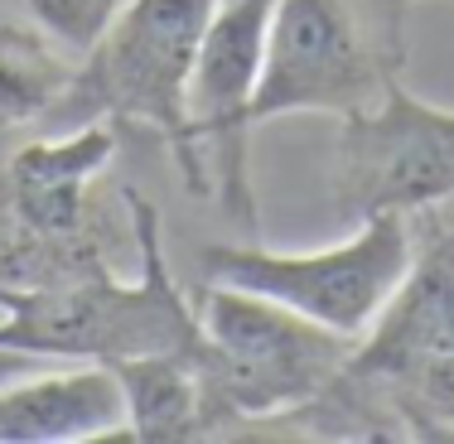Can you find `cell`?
I'll use <instances>...</instances> for the list:
<instances>
[{"label":"cell","instance_id":"obj_9","mask_svg":"<svg viewBox=\"0 0 454 444\" xmlns=\"http://www.w3.org/2000/svg\"><path fill=\"white\" fill-rule=\"evenodd\" d=\"M126 440V396L112 367L59 362L0 386V444H112Z\"/></svg>","mask_w":454,"mask_h":444},{"label":"cell","instance_id":"obj_11","mask_svg":"<svg viewBox=\"0 0 454 444\" xmlns=\"http://www.w3.org/2000/svg\"><path fill=\"white\" fill-rule=\"evenodd\" d=\"M126 396V440L131 444H189L223 430L213 396L203 386L199 357L140 353L106 362Z\"/></svg>","mask_w":454,"mask_h":444},{"label":"cell","instance_id":"obj_13","mask_svg":"<svg viewBox=\"0 0 454 444\" xmlns=\"http://www.w3.org/2000/svg\"><path fill=\"white\" fill-rule=\"evenodd\" d=\"M25 5H29V15L39 19L44 35H53L63 49L82 53L121 0H25Z\"/></svg>","mask_w":454,"mask_h":444},{"label":"cell","instance_id":"obj_8","mask_svg":"<svg viewBox=\"0 0 454 444\" xmlns=\"http://www.w3.org/2000/svg\"><path fill=\"white\" fill-rule=\"evenodd\" d=\"M276 0H218L199 44L189 82L193 145L208 169V189L242 227H256L252 193V102L266 58V25Z\"/></svg>","mask_w":454,"mask_h":444},{"label":"cell","instance_id":"obj_5","mask_svg":"<svg viewBox=\"0 0 454 444\" xmlns=\"http://www.w3.org/2000/svg\"><path fill=\"white\" fill-rule=\"evenodd\" d=\"M411 256H416L411 218L377 213L367 222H353V237L324 252H271V246L237 242L203 246L199 270L203 280L271 295L343 339H363L387 309L392 290L402 285Z\"/></svg>","mask_w":454,"mask_h":444},{"label":"cell","instance_id":"obj_10","mask_svg":"<svg viewBox=\"0 0 454 444\" xmlns=\"http://www.w3.org/2000/svg\"><path fill=\"white\" fill-rule=\"evenodd\" d=\"M454 353V227L416 242L402 285L348 357L353 377H387L420 357Z\"/></svg>","mask_w":454,"mask_h":444},{"label":"cell","instance_id":"obj_1","mask_svg":"<svg viewBox=\"0 0 454 444\" xmlns=\"http://www.w3.org/2000/svg\"><path fill=\"white\" fill-rule=\"evenodd\" d=\"M136 242V280L106 270L63 280H0V357L35 362H121L140 353H203L193 295L175 280L160 242V213L126 189Z\"/></svg>","mask_w":454,"mask_h":444},{"label":"cell","instance_id":"obj_2","mask_svg":"<svg viewBox=\"0 0 454 444\" xmlns=\"http://www.w3.org/2000/svg\"><path fill=\"white\" fill-rule=\"evenodd\" d=\"M213 10L218 0H121L78 53L73 88L49 121L63 131L88 121L145 126L165 140L184 189L213 199L189 121V82Z\"/></svg>","mask_w":454,"mask_h":444},{"label":"cell","instance_id":"obj_3","mask_svg":"<svg viewBox=\"0 0 454 444\" xmlns=\"http://www.w3.org/2000/svg\"><path fill=\"white\" fill-rule=\"evenodd\" d=\"M203 323L199 372L223 430L276 425L324 396L343 372L358 339L324 329L271 295L203 280L193 290Z\"/></svg>","mask_w":454,"mask_h":444},{"label":"cell","instance_id":"obj_6","mask_svg":"<svg viewBox=\"0 0 454 444\" xmlns=\"http://www.w3.org/2000/svg\"><path fill=\"white\" fill-rule=\"evenodd\" d=\"M333 208L348 222L377 213L416 218L454 199V106H435L392 82L372 106L339 116Z\"/></svg>","mask_w":454,"mask_h":444},{"label":"cell","instance_id":"obj_12","mask_svg":"<svg viewBox=\"0 0 454 444\" xmlns=\"http://www.w3.org/2000/svg\"><path fill=\"white\" fill-rule=\"evenodd\" d=\"M73 68L78 53L39 25H0V131L49 121L73 88Z\"/></svg>","mask_w":454,"mask_h":444},{"label":"cell","instance_id":"obj_4","mask_svg":"<svg viewBox=\"0 0 454 444\" xmlns=\"http://www.w3.org/2000/svg\"><path fill=\"white\" fill-rule=\"evenodd\" d=\"M402 10L382 0H276L252 126L319 112L348 116L396 82Z\"/></svg>","mask_w":454,"mask_h":444},{"label":"cell","instance_id":"obj_7","mask_svg":"<svg viewBox=\"0 0 454 444\" xmlns=\"http://www.w3.org/2000/svg\"><path fill=\"white\" fill-rule=\"evenodd\" d=\"M112 155V121H88L35 140L10 160L0 280L29 285V280H63L102 270L97 252L82 237V199Z\"/></svg>","mask_w":454,"mask_h":444}]
</instances>
